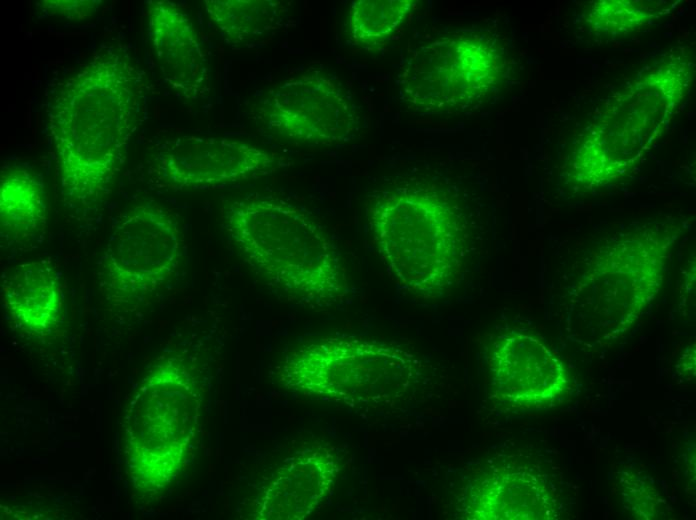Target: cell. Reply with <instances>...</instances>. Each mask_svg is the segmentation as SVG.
Listing matches in <instances>:
<instances>
[{
    "instance_id": "1",
    "label": "cell",
    "mask_w": 696,
    "mask_h": 520,
    "mask_svg": "<svg viewBox=\"0 0 696 520\" xmlns=\"http://www.w3.org/2000/svg\"><path fill=\"white\" fill-rule=\"evenodd\" d=\"M148 83L130 47L102 43L60 82L47 108L61 196L91 210L110 194L147 115Z\"/></svg>"
},
{
    "instance_id": "2",
    "label": "cell",
    "mask_w": 696,
    "mask_h": 520,
    "mask_svg": "<svg viewBox=\"0 0 696 520\" xmlns=\"http://www.w3.org/2000/svg\"><path fill=\"white\" fill-rule=\"evenodd\" d=\"M366 217L378 253L401 287L433 296L461 275L471 216L446 179L398 174L369 196Z\"/></svg>"
},
{
    "instance_id": "3",
    "label": "cell",
    "mask_w": 696,
    "mask_h": 520,
    "mask_svg": "<svg viewBox=\"0 0 696 520\" xmlns=\"http://www.w3.org/2000/svg\"><path fill=\"white\" fill-rule=\"evenodd\" d=\"M222 223L249 269L288 301L327 308L349 297L351 285L340 251L305 208L253 194L226 204Z\"/></svg>"
},
{
    "instance_id": "4",
    "label": "cell",
    "mask_w": 696,
    "mask_h": 520,
    "mask_svg": "<svg viewBox=\"0 0 696 520\" xmlns=\"http://www.w3.org/2000/svg\"><path fill=\"white\" fill-rule=\"evenodd\" d=\"M515 73V59L498 32L468 27L420 45L404 65L399 87L416 113L462 114L498 99Z\"/></svg>"
},
{
    "instance_id": "5",
    "label": "cell",
    "mask_w": 696,
    "mask_h": 520,
    "mask_svg": "<svg viewBox=\"0 0 696 520\" xmlns=\"http://www.w3.org/2000/svg\"><path fill=\"white\" fill-rule=\"evenodd\" d=\"M417 372V362L408 352L353 336L305 342L290 350L276 371L279 381L291 391L359 409L397 400Z\"/></svg>"
},
{
    "instance_id": "6",
    "label": "cell",
    "mask_w": 696,
    "mask_h": 520,
    "mask_svg": "<svg viewBox=\"0 0 696 520\" xmlns=\"http://www.w3.org/2000/svg\"><path fill=\"white\" fill-rule=\"evenodd\" d=\"M683 228L670 217L635 223L592 253L578 291L609 336L625 333L656 298Z\"/></svg>"
},
{
    "instance_id": "7",
    "label": "cell",
    "mask_w": 696,
    "mask_h": 520,
    "mask_svg": "<svg viewBox=\"0 0 696 520\" xmlns=\"http://www.w3.org/2000/svg\"><path fill=\"white\" fill-rule=\"evenodd\" d=\"M186 360L165 356L144 377L127 418V462L135 484L157 491L173 481L196 434L200 400Z\"/></svg>"
},
{
    "instance_id": "8",
    "label": "cell",
    "mask_w": 696,
    "mask_h": 520,
    "mask_svg": "<svg viewBox=\"0 0 696 520\" xmlns=\"http://www.w3.org/2000/svg\"><path fill=\"white\" fill-rule=\"evenodd\" d=\"M182 256L174 214L154 200L140 201L112 228L96 267L99 290L116 307H136L169 282Z\"/></svg>"
},
{
    "instance_id": "9",
    "label": "cell",
    "mask_w": 696,
    "mask_h": 520,
    "mask_svg": "<svg viewBox=\"0 0 696 520\" xmlns=\"http://www.w3.org/2000/svg\"><path fill=\"white\" fill-rule=\"evenodd\" d=\"M625 92L576 139L565 169L573 187L596 190L624 178L675 110L635 83Z\"/></svg>"
},
{
    "instance_id": "10",
    "label": "cell",
    "mask_w": 696,
    "mask_h": 520,
    "mask_svg": "<svg viewBox=\"0 0 696 520\" xmlns=\"http://www.w3.org/2000/svg\"><path fill=\"white\" fill-rule=\"evenodd\" d=\"M251 110L268 135L295 145L349 141L358 132L361 118L351 90L338 77L315 68L269 88Z\"/></svg>"
},
{
    "instance_id": "11",
    "label": "cell",
    "mask_w": 696,
    "mask_h": 520,
    "mask_svg": "<svg viewBox=\"0 0 696 520\" xmlns=\"http://www.w3.org/2000/svg\"><path fill=\"white\" fill-rule=\"evenodd\" d=\"M289 165L284 157L242 140L179 135L158 140L147 173L157 189L184 191L259 179Z\"/></svg>"
},
{
    "instance_id": "12",
    "label": "cell",
    "mask_w": 696,
    "mask_h": 520,
    "mask_svg": "<svg viewBox=\"0 0 696 520\" xmlns=\"http://www.w3.org/2000/svg\"><path fill=\"white\" fill-rule=\"evenodd\" d=\"M145 3L149 48L166 84L185 100L208 97L210 62L189 15L167 0Z\"/></svg>"
},
{
    "instance_id": "13",
    "label": "cell",
    "mask_w": 696,
    "mask_h": 520,
    "mask_svg": "<svg viewBox=\"0 0 696 520\" xmlns=\"http://www.w3.org/2000/svg\"><path fill=\"white\" fill-rule=\"evenodd\" d=\"M491 372L497 396L517 407H546L568 388L562 360L535 336L512 332L496 340Z\"/></svg>"
},
{
    "instance_id": "14",
    "label": "cell",
    "mask_w": 696,
    "mask_h": 520,
    "mask_svg": "<svg viewBox=\"0 0 696 520\" xmlns=\"http://www.w3.org/2000/svg\"><path fill=\"white\" fill-rule=\"evenodd\" d=\"M339 470L326 448L296 452L275 472L255 498L252 516L259 520H301L332 490Z\"/></svg>"
},
{
    "instance_id": "15",
    "label": "cell",
    "mask_w": 696,
    "mask_h": 520,
    "mask_svg": "<svg viewBox=\"0 0 696 520\" xmlns=\"http://www.w3.org/2000/svg\"><path fill=\"white\" fill-rule=\"evenodd\" d=\"M2 300L13 323L34 336H46L60 323L63 292L60 277L46 261H29L2 276Z\"/></svg>"
},
{
    "instance_id": "16",
    "label": "cell",
    "mask_w": 696,
    "mask_h": 520,
    "mask_svg": "<svg viewBox=\"0 0 696 520\" xmlns=\"http://www.w3.org/2000/svg\"><path fill=\"white\" fill-rule=\"evenodd\" d=\"M48 221L42 177L24 165H6L0 173V235L6 247L27 248L41 241Z\"/></svg>"
},
{
    "instance_id": "17",
    "label": "cell",
    "mask_w": 696,
    "mask_h": 520,
    "mask_svg": "<svg viewBox=\"0 0 696 520\" xmlns=\"http://www.w3.org/2000/svg\"><path fill=\"white\" fill-rule=\"evenodd\" d=\"M466 509L471 519H546L552 504L536 476L500 469L472 486Z\"/></svg>"
},
{
    "instance_id": "18",
    "label": "cell",
    "mask_w": 696,
    "mask_h": 520,
    "mask_svg": "<svg viewBox=\"0 0 696 520\" xmlns=\"http://www.w3.org/2000/svg\"><path fill=\"white\" fill-rule=\"evenodd\" d=\"M206 14L230 44H254L283 25L285 5L276 0H206Z\"/></svg>"
},
{
    "instance_id": "19",
    "label": "cell",
    "mask_w": 696,
    "mask_h": 520,
    "mask_svg": "<svg viewBox=\"0 0 696 520\" xmlns=\"http://www.w3.org/2000/svg\"><path fill=\"white\" fill-rule=\"evenodd\" d=\"M659 4L636 0L592 1L583 9L580 24L595 37L614 39L630 35L659 14Z\"/></svg>"
},
{
    "instance_id": "20",
    "label": "cell",
    "mask_w": 696,
    "mask_h": 520,
    "mask_svg": "<svg viewBox=\"0 0 696 520\" xmlns=\"http://www.w3.org/2000/svg\"><path fill=\"white\" fill-rule=\"evenodd\" d=\"M413 5L411 0H356L349 10L352 41L365 48L386 42L402 24Z\"/></svg>"
},
{
    "instance_id": "21",
    "label": "cell",
    "mask_w": 696,
    "mask_h": 520,
    "mask_svg": "<svg viewBox=\"0 0 696 520\" xmlns=\"http://www.w3.org/2000/svg\"><path fill=\"white\" fill-rule=\"evenodd\" d=\"M101 4L100 0H43L37 2V7L49 17L83 21L93 17Z\"/></svg>"
}]
</instances>
